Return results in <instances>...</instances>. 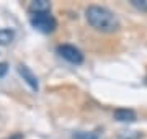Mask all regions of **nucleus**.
Listing matches in <instances>:
<instances>
[{
	"label": "nucleus",
	"instance_id": "nucleus-4",
	"mask_svg": "<svg viewBox=\"0 0 147 139\" xmlns=\"http://www.w3.org/2000/svg\"><path fill=\"white\" fill-rule=\"evenodd\" d=\"M18 74L23 77V80H25L28 85H30V88H31L33 92H38V90H39V82H38V77L33 74V70L30 69L28 65H25V64H20V65H18Z\"/></svg>",
	"mask_w": 147,
	"mask_h": 139
},
{
	"label": "nucleus",
	"instance_id": "nucleus-3",
	"mask_svg": "<svg viewBox=\"0 0 147 139\" xmlns=\"http://www.w3.org/2000/svg\"><path fill=\"white\" fill-rule=\"evenodd\" d=\"M56 51H57V54L61 56V57L65 59V61L70 62V64L79 65V64L84 62V53H82L79 48L72 46V44H59Z\"/></svg>",
	"mask_w": 147,
	"mask_h": 139
},
{
	"label": "nucleus",
	"instance_id": "nucleus-2",
	"mask_svg": "<svg viewBox=\"0 0 147 139\" xmlns=\"http://www.w3.org/2000/svg\"><path fill=\"white\" fill-rule=\"evenodd\" d=\"M30 23L34 30H38L39 33H44V34H49L57 28L56 18L49 13H33L30 16Z\"/></svg>",
	"mask_w": 147,
	"mask_h": 139
},
{
	"label": "nucleus",
	"instance_id": "nucleus-8",
	"mask_svg": "<svg viewBox=\"0 0 147 139\" xmlns=\"http://www.w3.org/2000/svg\"><path fill=\"white\" fill-rule=\"evenodd\" d=\"M74 139H98V134L95 133H85V131H79L74 134Z\"/></svg>",
	"mask_w": 147,
	"mask_h": 139
},
{
	"label": "nucleus",
	"instance_id": "nucleus-1",
	"mask_svg": "<svg viewBox=\"0 0 147 139\" xmlns=\"http://www.w3.org/2000/svg\"><path fill=\"white\" fill-rule=\"evenodd\" d=\"M85 18L90 26L100 33H116L121 28V23L118 16L106 7L100 5H88L85 8Z\"/></svg>",
	"mask_w": 147,
	"mask_h": 139
},
{
	"label": "nucleus",
	"instance_id": "nucleus-10",
	"mask_svg": "<svg viewBox=\"0 0 147 139\" xmlns=\"http://www.w3.org/2000/svg\"><path fill=\"white\" fill-rule=\"evenodd\" d=\"M8 72V64L7 62H0V79Z\"/></svg>",
	"mask_w": 147,
	"mask_h": 139
},
{
	"label": "nucleus",
	"instance_id": "nucleus-6",
	"mask_svg": "<svg viewBox=\"0 0 147 139\" xmlns=\"http://www.w3.org/2000/svg\"><path fill=\"white\" fill-rule=\"evenodd\" d=\"M30 13H49L51 10V2H47V0H34L30 3Z\"/></svg>",
	"mask_w": 147,
	"mask_h": 139
},
{
	"label": "nucleus",
	"instance_id": "nucleus-11",
	"mask_svg": "<svg viewBox=\"0 0 147 139\" xmlns=\"http://www.w3.org/2000/svg\"><path fill=\"white\" fill-rule=\"evenodd\" d=\"M10 139H23V136H21V134H15V136L10 138Z\"/></svg>",
	"mask_w": 147,
	"mask_h": 139
},
{
	"label": "nucleus",
	"instance_id": "nucleus-5",
	"mask_svg": "<svg viewBox=\"0 0 147 139\" xmlns=\"http://www.w3.org/2000/svg\"><path fill=\"white\" fill-rule=\"evenodd\" d=\"M113 118L116 121H119V123H134L137 119V115L131 108H118L113 113Z\"/></svg>",
	"mask_w": 147,
	"mask_h": 139
},
{
	"label": "nucleus",
	"instance_id": "nucleus-9",
	"mask_svg": "<svg viewBox=\"0 0 147 139\" xmlns=\"http://www.w3.org/2000/svg\"><path fill=\"white\" fill-rule=\"evenodd\" d=\"M131 5L141 11H147V0H131Z\"/></svg>",
	"mask_w": 147,
	"mask_h": 139
},
{
	"label": "nucleus",
	"instance_id": "nucleus-7",
	"mask_svg": "<svg viewBox=\"0 0 147 139\" xmlns=\"http://www.w3.org/2000/svg\"><path fill=\"white\" fill-rule=\"evenodd\" d=\"M15 38V31L13 30H8V28H3L0 30V46H7L10 44Z\"/></svg>",
	"mask_w": 147,
	"mask_h": 139
}]
</instances>
